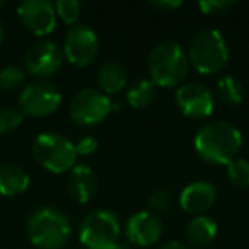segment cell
<instances>
[{
  "instance_id": "cell-1",
  "label": "cell",
  "mask_w": 249,
  "mask_h": 249,
  "mask_svg": "<svg viewBox=\"0 0 249 249\" xmlns=\"http://www.w3.org/2000/svg\"><path fill=\"white\" fill-rule=\"evenodd\" d=\"M193 147L196 156L205 162L213 166H227L241 150L242 133L231 121H208L195 133Z\"/></svg>"
},
{
  "instance_id": "cell-2",
  "label": "cell",
  "mask_w": 249,
  "mask_h": 249,
  "mask_svg": "<svg viewBox=\"0 0 249 249\" xmlns=\"http://www.w3.org/2000/svg\"><path fill=\"white\" fill-rule=\"evenodd\" d=\"M26 234L38 249H62L72 235V224L60 208L41 205L29 213Z\"/></svg>"
},
{
  "instance_id": "cell-3",
  "label": "cell",
  "mask_w": 249,
  "mask_h": 249,
  "mask_svg": "<svg viewBox=\"0 0 249 249\" xmlns=\"http://www.w3.org/2000/svg\"><path fill=\"white\" fill-rule=\"evenodd\" d=\"M150 80L157 87H179L190 70L188 53L178 41L164 39L152 48L147 60Z\"/></svg>"
},
{
  "instance_id": "cell-4",
  "label": "cell",
  "mask_w": 249,
  "mask_h": 249,
  "mask_svg": "<svg viewBox=\"0 0 249 249\" xmlns=\"http://www.w3.org/2000/svg\"><path fill=\"white\" fill-rule=\"evenodd\" d=\"M188 60L198 73L213 75L224 70L229 62V46L218 29H198L188 45Z\"/></svg>"
},
{
  "instance_id": "cell-5",
  "label": "cell",
  "mask_w": 249,
  "mask_h": 249,
  "mask_svg": "<svg viewBox=\"0 0 249 249\" xmlns=\"http://www.w3.org/2000/svg\"><path fill=\"white\" fill-rule=\"evenodd\" d=\"M33 157L46 171L62 174L75 166V143L55 132H43L33 142Z\"/></svg>"
},
{
  "instance_id": "cell-6",
  "label": "cell",
  "mask_w": 249,
  "mask_h": 249,
  "mask_svg": "<svg viewBox=\"0 0 249 249\" xmlns=\"http://www.w3.org/2000/svg\"><path fill=\"white\" fill-rule=\"evenodd\" d=\"M121 237V225L111 210L97 208L82 218L79 239L87 249H116Z\"/></svg>"
},
{
  "instance_id": "cell-7",
  "label": "cell",
  "mask_w": 249,
  "mask_h": 249,
  "mask_svg": "<svg viewBox=\"0 0 249 249\" xmlns=\"http://www.w3.org/2000/svg\"><path fill=\"white\" fill-rule=\"evenodd\" d=\"M113 111V101L109 96L96 87L80 89L70 101V118L80 126H94L107 118Z\"/></svg>"
},
{
  "instance_id": "cell-8",
  "label": "cell",
  "mask_w": 249,
  "mask_h": 249,
  "mask_svg": "<svg viewBox=\"0 0 249 249\" xmlns=\"http://www.w3.org/2000/svg\"><path fill=\"white\" fill-rule=\"evenodd\" d=\"M62 104V92L56 86L45 80H35L22 87L19 94V109L22 114L43 118L55 113Z\"/></svg>"
},
{
  "instance_id": "cell-9",
  "label": "cell",
  "mask_w": 249,
  "mask_h": 249,
  "mask_svg": "<svg viewBox=\"0 0 249 249\" xmlns=\"http://www.w3.org/2000/svg\"><path fill=\"white\" fill-rule=\"evenodd\" d=\"M63 56L75 67L92 63L99 52V38L87 24H75L67 31L63 39Z\"/></svg>"
},
{
  "instance_id": "cell-10",
  "label": "cell",
  "mask_w": 249,
  "mask_h": 249,
  "mask_svg": "<svg viewBox=\"0 0 249 249\" xmlns=\"http://www.w3.org/2000/svg\"><path fill=\"white\" fill-rule=\"evenodd\" d=\"M63 52L55 41L41 39L29 46L24 55V69L38 79L55 75L63 65Z\"/></svg>"
},
{
  "instance_id": "cell-11",
  "label": "cell",
  "mask_w": 249,
  "mask_h": 249,
  "mask_svg": "<svg viewBox=\"0 0 249 249\" xmlns=\"http://www.w3.org/2000/svg\"><path fill=\"white\" fill-rule=\"evenodd\" d=\"M174 101L179 111L188 118H208L213 113L215 94L208 86L201 82H186L178 87Z\"/></svg>"
},
{
  "instance_id": "cell-12",
  "label": "cell",
  "mask_w": 249,
  "mask_h": 249,
  "mask_svg": "<svg viewBox=\"0 0 249 249\" xmlns=\"http://www.w3.org/2000/svg\"><path fill=\"white\" fill-rule=\"evenodd\" d=\"M18 18L36 36H46L56 28L55 5L48 0H24L18 5Z\"/></svg>"
},
{
  "instance_id": "cell-13",
  "label": "cell",
  "mask_w": 249,
  "mask_h": 249,
  "mask_svg": "<svg viewBox=\"0 0 249 249\" xmlns=\"http://www.w3.org/2000/svg\"><path fill=\"white\" fill-rule=\"evenodd\" d=\"M162 234V222L150 210H142L133 213L124 224V235L128 244L149 248L160 239Z\"/></svg>"
},
{
  "instance_id": "cell-14",
  "label": "cell",
  "mask_w": 249,
  "mask_h": 249,
  "mask_svg": "<svg viewBox=\"0 0 249 249\" xmlns=\"http://www.w3.org/2000/svg\"><path fill=\"white\" fill-rule=\"evenodd\" d=\"M217 200V188L210 181L198 179L186 184L179 193V205L184 212L193 215H203L210 210Z\"/></svg>"
},
{
  "instance_id": "cell-15",
  "label": "cell",
  "mask_w": 249,
  "mask_h": 249,
  "mask_svg": "<svg viewBox=\"0 0 249 249\" xmlns=\"http://www.w3.org/2000/svg\"><path fill=\"white\" fill-rule=\"evenodd\" d=\"M97 186H99L97 174L87 164H75L70 169L67 190H69L70 198L75 200L77 203H87V201L92 200L97 191Z\"/></svg>"
},
{
  "instance_id": "cell-16",
  "label": "cell",
  "mask_w": 249,
  "mask_h": 249,
  "mask_svg": "<svg viewBox=\"0 0 249 249\" xmlns=\"http://www.w3.org/2000/svg\"><path fill=\"white\" fill-rule=\"evenodd\" d=\"M97 84L104 94H118L128 84V73L120 62L106 60L97 69Z\"/></svg>"
},
{
  "instance_id": "cell-17",
  "label": "cell",
  "mask_w": 249,
  "mask_h": 249,
  "mask_svg": "<svg viewBox=\"0 0 249 249\" xmlns=\"http://www.w3.org/2000/svg\"><path fill=\"white\" fill-rule=\"evenodd\" d=\"M218 234V225L208 215H195L186 225V239L195 248L212 244Z\"/></svg>"
},
{
  "instance_id": "cell-18",
  "label": "cell",
  "mask_w": 249,
  "mask_h": 249,
  "mask_svg": "<svg viewBox=\"0 0 249 249\" xmlns=\"http://www.w3.org/2000/svg\"><path fill=\"white\" fill-rule=\"evenodd\" d=\"M29 188V174L16 164L0 166V195L18 196Z\"/></svg>"
},
{
  "instance_id": "cell-19",
  "label": "cell",
  "mask_w": 249,
  "mask_h": 249,
  "mask_svg": "<svg viewBox=\"0 0 249 249\" xmlns=\"http://www.w3.org/2000/svg\"><path fill=\"white\" fill-rule=\"evenodd\" d=\"M157 97V86L150 79H137L132 82V86L126 90V101L132 107L140 109V107L149 106Z\"/></svg>"
},
{
  "instance_id": "cell-20",
  "label": "cell",
  "mask_w": 249,
  "mask_h": 249,
  "mask_svg": "<svg viewBox=\"0 0 249 249\" xmlns=\"http://www.w3.org/2000/svg\"><path fill=\"white\" fill-rule=\"evenodd\" d=\"M215 94L220 99V103L227 106H237L244 99V87L234 75H224L217 80Z\"/></svg>"
},
{
  "instance_id": "cell-21",
  "label": "cell",
  "mask_w": 249,
  "mask_h": 249,
  "mask_svg": "<svg viewBox=\"0 0 249 249\" xmlns=\"http://www.w3.org/2000/svg\"><path fill=\"white\" fill-rule=\"evenodd\" d=\"M227 178L234 186L248 188L249 186V160L242 157H235L227 164Z\"/></svg>"
},
{
  "instance_id": "cell-22",
  "label": "cell",
  "mask_w": 249,
  "mask_h": 249,
  "mask_svg": "<svg viewBox=\"0 0 249 249\" xmlns=\"http://www.w3.org/2000/svg\"><path fill=\"white\" fill-rule=\"evenodd\" d=\"M26 70L19 65H7L0 70V89L5 92L16 90L24 84Z\"/></svg>"
},
{
  "instance_id": "cell-23",
  "label": "cell",
  "mask_w": 249,
  "mask_h": 249,
  "mask_svg": "<svg viewBox=\"0 0 249 249\" xmlns=\"http://www.w3.org/2000/svg\"><path fill=\"white\" fill-rule=\"evenodd\" d=\"M24 120V114L19 107L5 106L0 109V133H9L19 128Z\"/></svg>"
},
{
  "instance_id": "cell-24",
  "label": "cell",
  "mask_w": 249,
  "mask_h": 249,
  "mask_svg": "<svg viewBox=\"0 0 249 249\" xmlns=\"http://www.w3.org/2000/svg\"><path fill=\"white\" fill-rule=\"evenodd\" d=\"M53 5H55L56 18H60L67 24H73L79 19L80 9H82L79 0H58Z\"/></svg>"
},
{
  "instance_id": "cell-25",
  "label": "cell",
  "mask_w": 249,
  "mask_h": 249,
  "mask_svg": "<svg viewBox=\"0 0 249 249\" xmlns=\"http://www.w3.org/2000/svg\"><path fill=\"white\" fill-rule=\"evenodd\" d=\"M173 207V195L167 188H159L149 196V208L152 213H166Z\"/></svg>"
},
{
  "instance_id": "cell-26",
  "label": "cell",
  "mask_w": 249,
  "mask_h": 249,
  "mask_svg": "<svg viewBox=\"0 0 249 249\" xmlns=\"http://www.w3.org/2000/svg\"><path fill=\"white\" fill-rule=\"evenodd\" d=\"M235 5V2L232 0H201L198 7L203 14L208 16H220L225 14L227 11H231L232 7Z\"/></svg>"
},
{
  "instance_id": "cell-27",
  "label": "cell",
  "mask_w": 249,
  "mask_h": 249,
  "mask_svg": "<svg viewBox=\"0 0 249 249\" xmlns=\"http://www.w3.org/2000/svg\"><path fill=\"white\" fill-rule=\"evenodd\" d=\"M97 139H94L92 135H86L75 143V150H77V156H90L97 150Z\"/></svg>"
},
{
  "instance_id": "cell-28",
  "label": "cell",
  "mask_w": 249,
  "mask_h": 249,
  "mask_svg": "<svg viewBox=\"0 0 249 249\" xmlns=\"http://www.w3.org/2000/svg\"><path fill=\"white\" fill-rule=\"evenodd\" d=\"M150 5L157 11H174V9L181 7L183 2L181 0H152Z\"/></svg>"
},
{
  "instance_id": "cell-29",
  "label": "cell",
  "mask_w": 249,
  "mask_h": 249,
  "mask_svg": "<svg viewBox=\"0 0 249 249\" xmlns=\"http://www.w3.org/2000/svg\"><path fill=\"white\" fill-rule=\"evenodd\" d=\"M159 249H190V248L184 246L183 242H179V241H167V242H164Z\"/></svg>"
},
{
  "instance_id": "cell-30",
  "label": "cell",
  "mask_w": 249,
  "mask_h": 249,
  "mask_svg": "<svg viewBox=\"0 0 249 249\" xmlns=\"http://www.w3.org/2000/svg\"><path fill=\"white\" fill-rule=\"evenodd\" d=\"M116 249H132V246H130V244H121V242H120Z\"/></svg>"
},
{
  "instance_id": "cell-31",
  "label": "cell",
  "mask_w": 249,
  "mask_h": 249,
  "mask_svg": "<svg viewBox=\"0 0 249 249\" xmlns=\"http://www.w3.org/2000/svg\"><path fill=\"white\" fill-rule=\"evenodd\" d=\"M2 39H4V28L0 24V43H2Z\"/></svg>"
},
{
  "instance_id": "cell-32",
  "label": "cell",
  "mask_w": 249,
  "mask_h": 249,
  "mask_svg": "<svg viewBox=\"0 0 249 249\" xmlns=\"http://www.w3.org/2000/svg\"><path fill=\"white\" fill-rule=\"evenodd\" d=\"M5 7V2L4 0H0V9H4Z\"/></svg>"
}]
</instances>
